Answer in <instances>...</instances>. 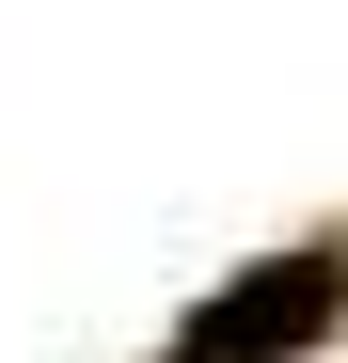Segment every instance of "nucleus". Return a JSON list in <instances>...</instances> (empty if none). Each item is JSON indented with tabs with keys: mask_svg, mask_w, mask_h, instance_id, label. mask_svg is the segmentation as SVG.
Instances as JSON below:
<instances>
[{
	"mask_svg": "<svg viewBox=\"0 0 348 363\" xmlns=\"http://www.w3.org/2000/svg\"><path fill=\"white\" fill-rule=\"evenodd\" d=\"M332 332H348V237H301V253L222 269V300H190L158 363H317Z\"/></svg>",
	"mask_w": 348,
	"mask_h": 363,
	"instance_id": "1",
	"label": "nucleus"
}]
</instances>
